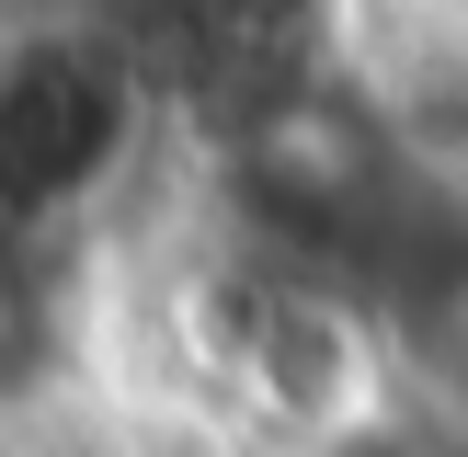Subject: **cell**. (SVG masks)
<instances>
[{
  "label": "cell",
  "mask_w": 468,
  "mask_h": 457,
  "mask_svg": "<svg viewBox=\"0 0 468 457\" xmlns=\"http://www.w3.org/2000/svg\"><path fill=\"white\" fill-rule=\"evenodd\" d=\"M137 137V80L80 35H35L0 58V228L80 206Z\"/></svg>",
  "instance_id": "obj_1"
},
{
  "label": "cell",
  "mask_w": 468,
  "mask_h": 457,
  "mask_svg": "<svg viewBox=\"0 0 468 457\" xmlns=\"http://www.w3.org/2000/svg\"><path fill=\"white\" fill-rule=\"evenodd\" d=\"M229 183H240V206L263 228L355 251L366 218L388 206V149H378V126H366L355 103H332V91H286V103H263V114L229 126Z\"/></svg>",
  "instance_id": "obj_2"
},
{
  "label": "cell",
  "mask_w": 468,
  "mask_h": 457,
  "mask_svg": "<svg viewBox=\"0 0 468 457\" xmlns=\"http://www.w3.org/2000/svg\"><path fill=\"white\" fill-rule=\"evenodd\" d=\"M229 377L286 434H366L378 423V411H366L378 400V355H366L355 309H332V297H309V286H263V320H251V343H240Z\"/></svg>",
  "instance_id": "obj_3"
},
{
  "label": "cell",
  "mask_w": 468,
  "mask_h": 457,
  "mask_svg": "<svg viewBox=\"0 0 468 457\" xmlns=\"http://www.w3.org/2000/svg\"><path fill=\"white\" fill-rule=\"evenodd\" d=\"M320 23H332V0H183V58L206 69V91L263 114L286 91H309Z\"/></svg>",
  "instance_id": "obj_4"
},
{
  "label": "cell",
  "mask_w": 468,
  "mask_h": 457,
  "mask_svg": "<svg viewBox=\"0 0 468 457\" xmlns=\"http://www.w3.org/2000/svg\"><path fill=\"white\" fill-rule=\"evenodd\" d=\"M46 366H58V286H46L35 240L0 228V400H23Z\"/></svg>",
  "instance_id": "obj_5"
},
{
  "label": "cell",
  "mask_w": 468,
  "mask_h": 457,
  "mask_svg": "<svg viewBox=\"0 0 468 457\" xmlns=\"http://www.w3.org/2000/svg\"><path fill=\"white\" fill-rule=\"evenodd\" d=\"M343 457H468V423H446V411H378Z\"/></svg>",
  "instance_id": "obj_6"
}]
</instances>
